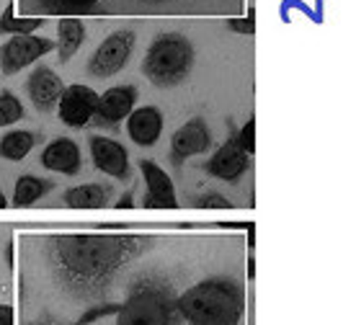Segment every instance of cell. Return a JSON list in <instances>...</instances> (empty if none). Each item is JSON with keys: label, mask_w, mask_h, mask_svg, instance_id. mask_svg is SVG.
<instances>
[{"label": "cell", "mask_w": 356, "mask_h": 325, "mask_svg": "<svg viewBox=\"0 0 356 325\" xmlns=\"http://www.w3.org/2000/svg\"><path fill=\"white\" fill-rule=\"evenodd\" d=\"M6 207H8V199H6L3 193H0V209H6Z\"/></svg>", "instance_id": "obj_29"}, {"label": "cell", "mask_w": 356, "mask_h": 325, "mask_svg": "<svg viewBox=\"0 0 356 325\" xmlns=\"http://www.w3.org/2000/svg\"><path fill=\"white\" fill-rule=\"evenodd\" d=\"M145 246L147 237L140 235H57L49 240V264L67 292L96 297Z\"/></svg>", "instance_id": "obj_1"}, {"label": "cell", "mask_w": 356, "mask_h": 325, "mask_svg": "<svg viewBox=\"0 0 356 325\" xmlns=\"http://www.w3.org/2000/svg\"><path fill=\"white\" fill-rule=\"evenodd\" d=\"M194 68V47L184 34H158L143 60V75L155 88H176Z\"/></svg>", "instance_id": "obj_3"}, {"label": "cell", "mask_w": 356, "mask_h": 325, "mask_svg": "<svg viewBox=\"0 0 356 325\" xmlns=\"http://www.w3.org/2000/svg\"><path fill=\"white\" fill-rule=\"evenodd\" d=\"M42 166L47 171H54V173H63V176H75L81 173L83 166V155L78 142L70 140V137H57L44 148L42 152Z\"/></svg>", "instance_id": "obj_15"}, {"label": "cell", "mask_w": 356, "mask_h": 325, "mask_svg": "<svg viewBox=\"0 0 356 325\" xmlns=\"http://www.w3.org/2000/svg\"><path fill=\"white\" fill-rule=\"evenodd\" d=\"M134 52V31L122 29L108 34L88 62V72L93 78H111L127 68V62Z\"/></svg>", "instance_id": "obj_5"}, {"label": "cell", "mask_w": 356, "mask_h": 325, "mask_svg": "<svg viewBox=\"0 0 356 325\" xmlns=\"http://www.w3.org/2000/svg\"><path fill=\"white\" fill-rule=\"evenodd\" d=\"M90 158H93V166L106 173L111 178H119L124 181L129 176V155H127V148L119 145L111 137H90Z\"/></svg>", "instance_id": "obj_10"}, {"label": "cell", "mask_w": 356, "mask_h": 325, "mask_svg": "<svg viewBox=\"0 0 356 325\" xmlns=\"http://www.w3.org/2000/svg\"><path fill=\"white\" fill-rule=\"evenodd\" d=\"M111 199V186L108 184H83L72 186L63 193L65 207L70 209H101Z\"/></svg>", "instance_id": "obj_16"}, {"label": "cell", "mask_w": 356, "mask_h": 325, "mask_svg": "<svg viewBox=\"0 0 356 325\" xmlns=\"http://www.w3.org/2000/svg\"><path fill=\"white\" fill-rule=\"evenodd\" d=\"M52 49H54V42L47 39V36L13 34L6 45L0 47V70L6 72V75H16L18 70L34 65L36 60H42Z\"/></svg>", "instance_id": "obj_6"}, {"label": "cell", "mask_w": 356, "mask_h": 325, "mask_svg": "<svg viewBox=\"0 0 356 325\" xmlns=\"http://www.w3.org/2000/svg\"><path fill=\"white\" fill-rule=\"evenodd\" d=\"M134 104H137V88L134 86H116L108 88L104 96H98L96 106V119L98 124H106V127H116V124L127 119L132 114Z\"/></svg>", "instance_id": "obj_12"}, {"label": "cell", "mask_w": 356, "mask_h": 325, "mask_svg": "<svg viewBox=\"0 0 356 325\" xmlns=\"http://www.w3.org/2000/svg\"><path fill=\"white\" fill-rule=\"evenodd\" d=\"M116 310H119V305H104V308H93L90 312H86V315L78 320V325H88V323H93V320H98V317L116 315Z\"/></svg>", "instance_id": "obj_25"}, {"label": "cell", "mask_w": 356, "mask_h": 325, "mask_svg": "<svg viewBox=\"0 0 356 325\" xmlns=\"http://www.w3.org/2000/svg\"><path fill=\"white\" fill-rule=\"evenodd\" d=\"M248 168H250V155L238 148L235 134H232L230 140L225 142L222 148L207 160L204 171L209 173V176L220 178V181H238V178L245 176Z\"/></svg>", "instance_id": "obj_11"}, {"label": "cell", "mask_w": 356, "mask_h": 325, "mask_svg": "<svg viewBox=\"0 0 356 325\" xmlns=\"http://www.w3.org/2000/svg\"><path fill=\"white\" fill-rule=\"evenodd\" d=\"M235 142H238V148H241L243 152H248V155L256 152V122H253V119H248L245 127L235 134Z\"/></svg>", "instance_id": "obj_23"}, {"label": "cell", "mask_w": 356, "mask_h": 325, "mask_svg": "<svg viewBox=\"0 0 356 325\" xmlns=\"http://www.w3.org/2000/svg\"><path fill=\"white\" fill-rule=\"evenodd\" d=\"M227 26H230L232 31H238V34H253V31H256L253 18H232Z\"/></svg>", "instance_id": "obj_26"}, {"label": "cell", "mask_w": 356, "mask_h": 325, "mask_svg": "<svg viewBox=\"0 0 356 325\" xmlns=\"http://www.w3.org/2000/svg\"><path fill=\"white\" fill-rule=\"evenodd\" d=\"M194 207H199V209H227L232 204L230 199H225L222 193H204V196L196 199Z\"/></svg>", "instance_id": "obj_24"}, {"label": "cell", "mask_w": 356, "mask_h": 325, "mask_svg": "<svg viewBox=\"0 0 356 325\" xmlns=\"http://www.w3.org/2000/svg\"><path fill=\"white\" fill-rule=\"evenodd\" d=\"M96 106H98V93L93 88H88V86H81V83L67 86L63 90L60 101H57L63 124L75 127V129L88 127L90 119L96 116Z\"/></svg>", "instance_id": "obj_7"}, {"label": "cell", "mask_w": 356, "mask_h": 325, "mask_svg": "<svg viewBox=\"0 0 356 325\" xmlns=\"http://www.w3.org/2000/svg\"><path fill=\"white\" fill-rule=\"evenodd\" d=\"M34 145H36L34 132H29V129H13V132H8L0 140V158L18 163V160H24L34 150Z\"/></svg>", "instance_id": "obj_19"}, {"label": "cell", "mask_w": 356, "mask_h": 325, "mask_svg": "<svg viewBox=\"0 0 356 325\" xmlns=\"http://www.w3.org/2000/svg\"><path fill=\"white\" fill-rule=\"evenodd\" d=\"M24 119V104L10 90L0 93V127H8Z\"/></svg>", "instance_id": "obj_21"}, {"label": "cell", "mask_w": 356, "mask_h": 325, "mask_svg": "<svg viewBox=\"0 0 356 325\" xmlns=\"http://www.w3.org/2000/svg\"><path fill=\"white\" fill-rule=\"evenodd\" d=\"M176 308L188 325H241L245 294L238 281L212 276L184 292L176 299Z\"/></svg>", "instance_id": "obj_2"}, {"label": "cell", "mask_w": 356, "mask_h": 325, "mask_svg": "<svg viewBox=\"0 0 356 325\" xmlns=\"http://www.w3.org/2000/svg\"><path fill=\"white\" fill-rule=\"evenodd\" d=\"M176 297L168 284L158 279L137 281L116 310V325H176Z\"/></svg>", "instance_id": "obj_4"}, {"label": "cell", "mask_w": 356, "mask_h": 325, "mask_svg": "<svg viewBox=\"0 0 356 325\" xmlns=\"http://www.w3.org/2000/svg\"><path fill=\"white\" fill-rule=\"evenodd\" d=\"M29 98L36 106V111H52L65 90L63 78L52 68H36L26 83Z\"/></svg>", "instance_id": "obj_14"}, {"label": "cell", "mask_w": 356, "mask_h": 325, "mask_svg": "<svg viewBox=\"0 0 356 325\" xmlns=\"http://www.w3.org/2000/svg\"><path fill=\"white\" fill-rule=\"evenodd\" d=\"M127 134L134 145L152 148L163 134V111L158 106H140L127 116Z\"/></svg>", "instance_id": "obj_13"}, {"label": "cell", "mask_w": 356, "mask_h": 325, "mask_svg": "<svg viewBox=\"0 0 356 325\" xmlns=\"http://www.w3.org/2000/svg\"><path fill=\"white\" fill-rule=\"evenodd\" d=\"M98 0H47V6L52 10H63V13H83V10L93 8Z\"/></svg>", "instance_id": "obj_22"}, {"label": "cell", "mask_w": 356, "mask_h": 325, "mask_svg": "<svg viewBox=\"0 0 356 325\" xmlns=\"http://www.w3.org/2000/svg\"><path fill=\"white\" fill-rule=\"evenodd\" d=\"M0 325H13V308L0 305Z\"/></svg>", "instance_id": "obj_27"}, {"label": "cell", "mask_w": 356, "mask_h": 325, "mask_svg": "<svg viewBox=\"0 0 356 325\" xmlns=\"http://www.w3.org/2000/svg\"><path fill=\"white\" fill-rule=\"evenodd\" d=\"M116 207H119V209H132V191H127L124 196L116 202Z\"/></svg>", "instance_id": "obj_28"}, {"label": "cell", "mask_w": 356, "mask_h": 325, "mask_svg": "<svg viewBox=\"0 0 356 325\" xmlns=\"http://www.w3.org/2000/svg\"><path fill=\"white\" fill-rule=\"evenodd\" d=\"M86 42V24L78 21V18H67V21H60L57 24V42H54V49L60 52V62H70L72 54L78 52Z\"/></svg>", "instance_id": "obj_17"}, {"label": "cell", "mask_w": 356, "mask_h": 325, "mask_svg": "<svg viewBox=\"0 0 356 325\" xmlns=\"http://www.w3.org/2000/svg\"><path fill=\"white\" fill-rule=\"evenodd\" d=\"M212 148V134H209V127H207L204 119H191L186 122L181 129L173 132L170 137V155L176 163H184L186 158H194V155H202Z\"/></svg>", "instance_id": "obj_9"}, {"label": "cell", "mask_w": 356, "mask_h": 325, "mask_svg": "<svg viewBox=\"0 0 356 325\" xmlns=\"http://www.w3.org/2000/svg\"><path fill=\"white\" fill-rule=\"evenodd\" d=\"M140 171H143L145 186H147V193L143 199L145 209H176L178 199L173 178L155 160H140Z\"/></svg>", "instance_id": "obj_8"}, {"label": "cell", "mask_w": 356, "mask_h": 325, "mask_svg": "<svg viewBox=\"0 0 356 325\" xmlns=\"http://www.w3.org/2000/svg\"><path fill=\"white\" fill-rule=\"evenodd\" d=\"M54 189L52 181L39 176H21L16 181L13 189V207H31L34 202H39L44 193H49Z\"/></svg>", "instance_id": "obj_18"}, {"label": "cell", "mask_w": 356, "mask_h": 325, "mask_svg": "<svg viewBox=\"0 0 356 325\" xmlns=\"http://www.w3.org/2000/svg\"><path fill=\"white\" fill-rule=\"evenodd\" d=\"M42 24L44 21H36V18H16L13 16V6H8L3 18H0V34H34Z\"/></svg>", "instance_id": "obj_20"}]
</instances>
